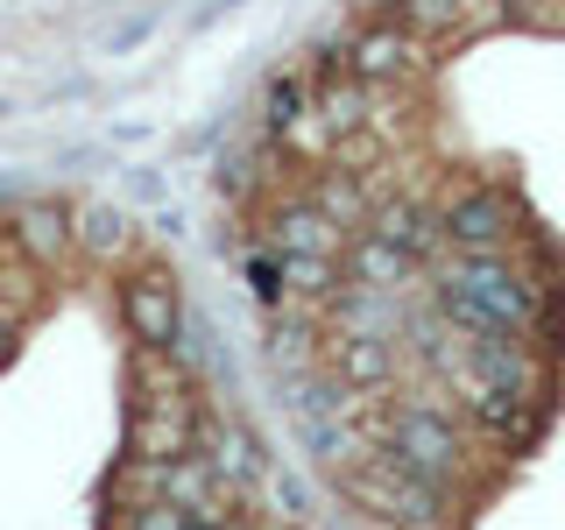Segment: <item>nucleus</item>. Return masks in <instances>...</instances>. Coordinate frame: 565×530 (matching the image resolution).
Instances as JSON below:
<instances>
[{"label": "nucleus", "mask_w": 565, "mask_h": 530, "mask_svg": "<svg viewBox=\"0 0 565 530\" xmlns=\"http://www.w3.org/2000/svg\"><path fill=\"white\" fill-rule=\"evenodd\" d=\"M8 241H14V255H22L29 269H50L64 247H78L71 241V205H50V199L8 205Z\"/></svg>", "instance_id": "obj_8"}, {"label": "nucleus", "mask_w": 565, "mask_h": 530, "mask_svg": "<svg viewBox=\"0 0 565 530\" xmlns=\"http://www.w3.org/2000/svg\"><path fill=\"white\" fill-rule=\"evenodd\" d=\"M71 241H78L93 262H114V255L135 247V220L114 212V205H78V212H71Z\"/></svg>", "instance_id": "obj_12"}, {"label": "nucleus", "mask_w": 565, "mask_h": 530, "mask_svg": "<svg viewBox=\"0 0 565 530\" xmlns=\"http://www.w3.org/2000/svg\"><path fill=\"white\" fill-rule=\"evenodd\" d=\"M269 353L282 368H326V347H318V332L305 326V318H269Z\"/></svg>", "instance_id": "obj_13"}, {"label": "nucleus", "mask_w": 565, "mask_h": 530, "mask_svg": "<svg viewBox=\"0 0 565 530\" xmlns=\"http://www.w3.org/2000/svg\"><path fill=\"white\" fill-rule=\"evenodd\" d=\"M177 276L163 269H135L128 283H120V326H128V340L135 347H149V353H170L177 347Z\"/></svg>", "instance_id": "obj_4"}, {"label": "nucleus", "mask_w": 565, "mask_h": 530, "mask_svg": "<svg viewBox=\"0 0 565 530\" xmlns=\"http://www.w3.org/2000/svg\"><path fill=\"white\" fill-rule=\"evenodd\" d=\"M347 226H332L311 199H282L269 212V255H347Z\"/></svg>", "instance_id": "obj_9"}, {"label": "nucleus", "mask_w": 565, "mask_h": 530, "mask_svg": "<svg viewBox=\"0 0 565 530\" xmlns=\"http://www.w3.org/2000/svg\"><path fill=\"white\" fill-rule=\"evenodd\" d=\"M396 22L417 29L424 43H473L481 29L502 22V0H396Z\"/></svg>", "instance_id": "obj_5"}, {"label": "nucleus", "mask_w": 565, "mask_h": 530, "mask_svg": "<svg viewBox=\"0 0 565 530\" xmlns=\"http://www.w3.org/2000/svg\"><path fill=\"white\" fill-rule=\"evenodd\" d=\"M326 375L347 389L396 382V332H326Z\"/></svg>", "instance_id": "obj_6"}, {"label": "nucleus", "mask_w": 565, "mask_h": 530, "mask_svg": "<svg viewBox=\"0 0 565 530\" xmlns=\"http://www.w3.org/2000/svg\"><path fill=\"white\" fill-rule=\"evenodd\" d=\"M340 495L347 502H361L367 517L396 523V530H446V488L417 481L411 467H403L396 453H367L353 459V467H340Z\"/></svg>", "instance_id": "obj_1"}, {"label": "nucleus", "mask_w": 565, "mask_h": 530, "mask_svg": "<svg viewBox=\"0 0 565 530\" xmlns=\"http://www.w3.org/2000/svg\"><path fill=\"white\" fill-rule=\"evenodd\" d=\"M367 234H382L388 247H403L411 262H431L438 247H446V234H438V212L424 205V199H411V191H403V199H382L375 220H367Z\"/></svg>", "instance_id": "obj_10"}, {"label": "nucleus", "mask_w": 565, "mask_h": 530, "mask_svg": "<svg viewBox=\"0 0 565 530\" xmlns=\"http://www.w3.org/2000/svg\"><path fill=\"white\" fill-rule=\"evenodd\" d=\"M269 184V170H262V156H234V163H220V191L226 199H247V191Z\"/></svg>", "instance_id": "obj_17"}, {"label": "nucleus", "mask_w": 565, "mask_h": 530, "mask_svg": "<svg viewBox=\"0 0 565 530\" xmlns=\"http://www.w3.org/2000/svg\"><path fill=\"white\" fill-rule=\"evenodd\" d=\"M347 71L361 85H375V93H396V85H411V78L431 71V43L403 22H375L347 43Z\"/></svg>", "instance_id": "obj_3"}, {"label": "nucleus", "mask_w": 565, "mask_h": 530, "mask_svg": "<svg viewBox=\"0 0 565 530\" xmlns=\"http://www.w3.org/2000/svg\"><path fill=\"white\" fill-rule=\"evenodd\" d=\"M255 495L269 502V517H276V523H305V488H297V481H282L276 467L255 481Z\"/></svg>", "instance_id": "obj_16"}, {"label": "nucleus", "mask_w": 565, "mask_h": 530, "mask_svg": "<svg viewBox=\"0 0 565 530\" xmlns=\"http://www.w3.org/2000/svg\"><path fill=\"white\" fill-rule=\"evenodd\" d=\"M199 453H205V459H212V467H220L241 495H255V481L269 474V453H262V438L247 432L241 417H220V411L199 417Z\"/></svg>", "instance_id": "obj_7"}, {"label": "nucleus", "mask_w": 565, "mask_h": 530, "mask_svg": "<svg viewBox=\"0 0 565 530\" xmlns=\"http://www.w3.org/2000/svg\"><path fill=\"white\" fill-rule=\"evenodd\" d=\"M509 22H530V29H565V8L558 0H502Z\"/></svg>", "instance_id": "obj_18"}, {"label": "nucleus", "mask_w": 565, "mask_h": 530, "mask_svg": "<svg viewBox=\"0 0 565 530\" xmlns=\"http://www.w3.org/2000/svg\"><path fill=\"white\" fill-rule=\"evenodd\" d=\"M120 530H212L184 502H120Z\"/></svg>", "instance_id": "obj_15"}, {"label": "nucleus", "mask_w": 565, "mask_h": 530, "mask_svg": "<svg viewBox=\"0 0 565 530\" xmlns=\"http://www.w3.org/2000/svg\"><path fill=\"white\" fill-rule=\"evenodd\" d=\"M311 93H318V85L297 78V71H290V78H276L269 93H262V120H269V135H290L297 120L311 114Z\"/></svg>", "instance_id": "obj_14"}, {"label": "nucleus", "mask_w": 565, "mask_h": 530, "mask_svg": "<svg viewBox=\"0 0 565 530\" xmlns=\"http://www.w3.org/2000/svg\"><path fill=\"white\" fill-rule=\"evenodd\" d=\"M438 234H446L452 255H509V241H516V212L494 184H467L452 191L446 205H438Z\"/></svg>", "instance_id": "obj_2"}, {"label": "nucleus", "mask_w": 565, "mask_h": 530, "mask_svg": "<svg viewBox=\"0 0 565 530\" xmlns=\"http://www.w3.org/2000/svg\"><path fill=\"white\" fill-rule=\"evenodd\" d=\"M340 276L347 283H367V290H403V283L417 276V262L403 255V247H388L382 234H353L347 255H340Z\"/></svg>", "instance_id": "obj_11"}, {"label": "nucleus", "mask_w": 565, "mask_h": 530, "mask_svg": "<svg viewBox=\"0 0 565 530\" xmlns=\"http://www.w3.org/2000/svg\"><path fill=\"white\" fill-rule=\"evenodd\" d=\"M14 340H22V311H14V305H0V361L14 353Z\"/></svg>", "instance_id": "obj_19"}]
</instances>
